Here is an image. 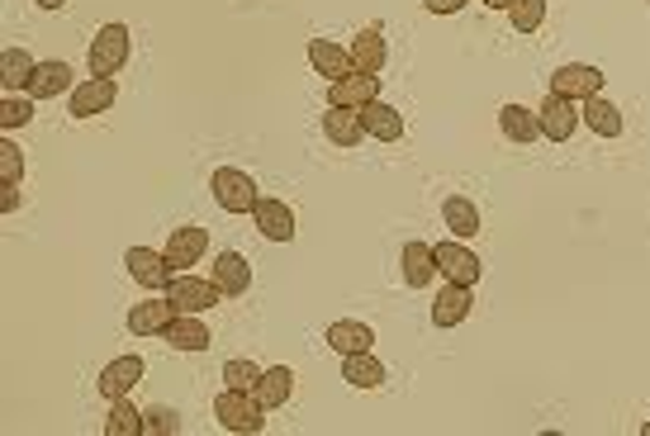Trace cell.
I'll return each instance as SVG.
<instances>
[{
	"mask_svg": "<svg viewBox=\"0 0 650 436\" xmlns=\"http://www.w3.org/2000/svg\"><path fill=\"white\" fill-rule=\"evenodd\" d=\"M214 418L224 432H238V436H252L266 427V408L257 394H242V389H224L214 399Z\"/></svg>",
	"mask_w": 650,
	"mask_h": 436,
	"instance_id": "1",
	"label": "cell"
},
{
	"mask_svg": "<svg viewBox=\"0 0 650 436\" xmlns=\"http://www.w3.org/2000/svg\"><path fill=\"white\" fill-rule=\"evenodd\" d=\"M210 190H214V204L224 209V214H252L257 204H262V190H257V180L247 176V171L238 166H218L214 171V180H210Z\"/></svg>",
	"mask_w": 650,
	"mask_h": 436,
	"instance_id": "2",
	"label": "cell"
},
{
	"mask_svg": "<svg viewBox=\"0 0 650 436\" xmlns=\"http://www.w3.org/2000/svg\"><path fill=\"white\" fill-rule=\"evenodd\" d=\"M124 62H128V29L124 24H105V29L90 38L86 67H90V76H120Z\"/></svg>",
	"mask_w": 650,
	"mask_h": 436,
	"instance_id": "3",
	"label": "cell"
},
{
	"mask_svg": "<svg viewBox=\"0 0 650 436\" xmlns=\"http://www.w3.org/2000/svg\"><path fill=\"white\" fill-rule=\"evenodd\" d=\"M162 295L176 303V313H210L224 299V289L214 281H200V275H176V281H166Z\"/></svg>",
	"mask_w": 650,
	"mask_h": 436,
	"instance_id": "4",
	"label": "cell"
},
{
	"mask_svg": "<svg viewBox=\"0 0 650 436\" xmlns=\"http://www.w3.org/2000/svg\"><path fill=\"white\" fill-rule=\"evenodd\" d=\"M433 257H437V271L447 275V281H457V285H471V289H475V281L485 275V261H479L471 247L461 242V237H451V242H437Z\"/></svg>",
	"mask_w": 650,
	"mask_h": 436,
	"instance_id": "5",
	"label": "cell"
},
{
	"mask_svg": "<svg viewBox=\"0 0 650 436\" xmlns=\"http://www.w3.org/2000/svg\"><path fill=\"white\" fill-rule=\"evenodd\" d=\"M371 100H380V76L371 72H347L328 82V104H342V110H366Z\"/></svg>",
	"mask_w": 650,
	"mask_h": 436,
	"instance_id": "6",
	"label": "cell"
},
{
	"mask_svg": "<svg viewBox=\"0 0 650 436\" xmlns=\"http://www.w3.org/2000/svg\"><path fill=\"white\" fill-rule=\"evenodd\" d=\"M114 100H120V82H114V76H86V82L72 90V119H96V114H105Z\"/></svg>",
	"mask_w": 650,
	"mask_h": 436,
	"instance_id": "7",
	"label": "cell"
},
{
	"mask_svg": "<svg viewBox=\"0 0 650 436\" xmlns=\"http://www.w3.org/2000/svg\"><path fill=\"white\" fill-rule=\"evenodd\" d=\"M537 124H541V138H551V142H570L575 138V124H579V110H575V100H565V96H546L537 104Z\"/></svg>",
	"mask_w": 650,
	"mask_h": 436,
	"instance_id": "8",
	"label": "cell"
},
{
	"mask_svg": "<svg viewBox=\"0 0 650 436\" xmlns=\"http://www.w3.org/2000/svg\"><path fill=\"white\" fill-rule=\"evenodd\" d=\"M142 375H148V361L128 351V356H120V361H110L105 370H100L96 389H100V394H105V399L114 403V399H128V389H134Z\"/></svg>",
	"mask_w": 650,
	"mask_h": 436,
	"instance_id": "9",
	"label": "cell"
},
{
	"mask_svg": "<svg viewBox=\"0 0 650 436\" xmlns=\"http://www.w3.org/2000/svg\"><path fill=\"white\" fill-rule=\"evenodd\" d=\"M551 90H555V96H565V100L603 96V72L589 67V62H565V67L551 76Z\"/></svg>",
	"mask_w": 650,
	"mask_h": 436,
	"instance_id": "10",
	"label": "cell"
},
{
	"mask_svg": "<svg viewBox=\"0 0 650 436\" xmlns=\"http://www.w3.org/2000/svg\"><path fill=\"white\" fill-rule=\"evenodd\" d=\"M166 261H172V271H186V266H200V257L210 252V233L200 228V223H186V228H172L166 237Z\"/></svg>",
	"mask_w": 650,
	"mask_h": 436,
	"instance_id": "11",
	"label": "cell"
},
{
	"mask_svg": "<svg viewBox=\"0 0 650 436\" xmlns=\"http://www.w3.org/2000/svg\"><path fill=\"white\" fill-rule=\"evenodd\" d=\"M172 319H176V303L158 289L152 299H142V303L128 309V333H134V337H162V327Z\"/></svg>",
	"mask_w": 650,
	"mask_h": 436,
	"instance_id": "12",
	"label": "cell"
},
{
	"mask_svg": "<svg viewBox=\"0 0 650 436\" xmlns=\"http://www.w3.org/2000/svg\"><path fill=\"white\" fill-rule=\"evenodd\" d=\"M124 266L142 289H166V281H172V261H166V252H152V247H128Z\"/></svg>",
	"mask_w": 650,
	"mask_h": 436,
	"instance_id": "13",
	"label": "cell"
},
{
	"mask_svg": "<svg viewBox=\"0 0 650 436\" xmlns=\"http://www.w3.org/2000/svg\"><path fill=\"white\" fill-rule=\"evenodd\" d=\"M162 341L172 351H210L214 347V337H210V327L200 323V313H176V319L162 327Z\"/></svg>",
	"mask_w": 650,
	"mask_h": 436,
	"instance_id": "14",
	"label": "cell"
},
{
	"mask_svg": "<svg viewBox=\"0 0 650 436\" xmlns=\"http://www.w3.org/2000/svg\"><path fill=\"white\" fill-rule=\"evenodd\" d=\"M352 72H371V76H380L385 72V58H389V43H385V29L380 24H371V29H361L352 38Z\"/></svg>",
	"mask_w": 650,
	"mask_h": 436,
	"instance_id": "15",
	"label": "cell"
},
{
	"mask_svg": "<svg viewBox=\"0 0 650 436\" xmlns=\"http://www.w3.org/2000/svg\"><path fill=\"white\" fill-rule=\"evenodd\" d=\"M252 219H257V233H262L266 242H290L295 237V209L285 200H266L262 195V204L252 209Z\"/></svg>",
	"mask_w": 650,
	"mask_h": 436,
	"instance_id": "16",
	"label": "cell"
},
{
	"mask_svg": "<svg viewBox=\"0 0 650 436\" xmlns=\"http://www.w3.org/2000/svg\"><path fill=\"white\" fill-rule=\"evenodd\" d=\"M72 82H76V76H72L67 62H62V58H48V62H38V67H34V82H29V90H24V96L53 100V96H67V90H76Z\"/></svg>",
	"mask_w": 650,
	"mask_h": 436,
	"instance_id": "17",
	"label": "cell"
},
{
	"mask_svg": "<svg viewBox=\"0 0 650 436\" xmlns=\"http://www.w3.org/2000/svg\"><path fill=\"white\" fill-rule=\"evenodd\" d=\"M323 134H328L333 148H347V152H352L357 142L366 138L361 110H342V104H328V114H323Z\"/></svg>",
	"mask_w": 650,
	"mask_h": 436,
	"instance_id": "18",
	"label": "cell"
},
{
	"mask_svg": "<svg viewBox=\"0 0 650 436\" xmlns=\"http://www.w3.org/2000/svg\"><path fill=\"white\" fill-rule=\"evenodd\" d=\"M471 309H475L471 285H457V281H451V285L437 295V303H433V327H461L465 319H471Z\"/></svg>",
	"mask_w": 650,
	"mask_h": 436,
	"instance_id": "19",
	"label": "cell"
},
{
	"mask_svg": "<svg viewBox=\"0 0 650 436\" xmlns=\"http://www.w3.org/2000/svg\"><path fill=\"white\" fill-rule=\"evenodd\" d=\"M309 67L318 76H328V82H337V76L352 72V52L342 43H333V38H309Z\"/></svg>",
	"mask_w": 650,
	"mask_h": 436,
	"instance_id": "20",
	"label": "cell"
},
{
	"mask_svg": "<svg viewBox=\"0 0 650 436\" xmlns=\"http://www.w3.org/2000/svg\"><path fill=\"white\" fill-rule=\"evenodd\" d=\"M361 124H366V138H380V142H399L404 138V114L385 100H371L361 110Z\"/></svg>",
	"mask_w": 650,
	"mask_h": 436,
	"instance_id": "21",
	"label": "cell"
},
{
	"mask_svg": "<svg viewBox=\"0 0 650 436\" xmlns=\"http://www.w3.org/2000/svg\"><path fill=\"white\" fill-rule=\"evenodd\" d=\"M342 379L352 389H380L385 385V361L375 351H352V356H342Z\"/></svg>",
	"mask_w": 650,
	"mask_h": 436,
	"instance_id": "22",
	"label": "cell"
},
{
	"mask_svg": "<svg viewBox=\"0 0 650 436\" xmlns=\"http://www.w3.org/2000/svg\"><path fill=\"white\" fill-rule=\"evenodd\" d=\"M579 124H589L598 138H617L622 134V114H617V104L608 100V96L579 100Z\"/></svg>",
	"mask_w": 650,
	"mask_h": 436,
	"instance_id": "23",
	"label": "cell"
},
{
	"mask_svg": "<svg viewBox=\"0 0 650 436\" xmlns=\"http://www.w3.org/2000/svg\"><path fill=\"white\" fill-rule=\"evenodd\" d=\"M214 285L224 289V299H238L247 295V285H252V266H247L242 252H224L214 261Z\"/></svg>",
	"mask_w": 650,
	"mask_h": 436,
	"instance_id": "24",
	"label": "cell"
},
{
	"mask_svg": "<svg viewBox=\"0 0 650 436\" xmlns=\"http://www.w3.org/2000/svg\"><path fill=\"white\" fill-rule=\"evenodd\" d=\"M257 399H262V408L271 413V408H280V403H290V394H295V370L290 365H271L262 370V379H257Z\"/></svg>",
	"mask_w": 650,
	"mask_h": 436,
	"instance_id": "25",
	"label": "cell"
},
{
	"mask_svg": "<svg viewBox=\"0 0 650 436\" xmlns=\"http://www.w3.org/2000/svg\"><path fill=\"white\" fill-rule=\"evenodd\" d=\"M441 223L451 228V237L471 242V237L479 233V209L465 200V195H447V200H441Z\"/></svg>",
	"mask_w": 650,
	"mask_h": 436,
	"instance_id": "26",
	"label": "cell"
},
{
	"mask_svg": "<svg viewBox=\"0 0 650 436\" xmlns=\"http://www.w3.org/2000/svg\"><path fill=\"white\" fill-rule=\"evenodd\" d=\"M399 266H404V285L409 289H427V285H433V275H437V257H433V247H427V242H409L404 257H399Z\"/></svg>",
	"mask_w": 650,
	"mask_h": 436,
	"instance_id": "27",
	"label": "cell"
},
{
	"mask_svg": "<svg viewBox=\"0 0 650 436\" xmlns=\"http://www.w3.org/2000/svg\"><path fill=\"white\" fill-rule=\"evenodd\" d=\"M323 341H328L337 356H352V351H371L375 333H371V323H361V319H342V323L328 327V337Z\"/></svg>",
	"mask_w": 650,
	"mask_h": 436,
	"instance_id": "28",
	"label": "cell"
},
{
	"mask_svg": "<svg viewBox=\"0 0 650 436\" xmlns=\"http://www.w3.org/2000/svg\"><path fill=\"white\" fill-rule=\"evenodd\" d=\"M499 128H503V138H509V142H537V134H541L537 110H527V104H503Z\"/></svg>",
	"mask_w": 650,
	"mask_h": 436,
	"instance_id": "29",
	"label": "cell"
},
{
	"mask_svg": "<svg viewBox=\"0 0 650 436\" xmlns=\"http://www.w3.org/2000/svg\"><path fill=\"white\" fill-rule=\"evenodd\" d=\"M34 67H38V62L29 58V52H24V48H10L5 58H0V86H5V96H10V90H29Z\"/></svg>",
	"mask_w": 650,
	"mask_h": 436,
	"instance_id": "30",
	"label": "cell"
},
{
	"mask_svg": "<svg viewBox=\"0 0 650 436\" xmlns=\"http://www.w3.org/2000/svg\"><path fill=\"white\" fill-rule=\"evenodd\" d=\"M105 436H142V413L128 399H114L105 418Z\"/></svg>",
	"mask_w": 650,
	"mask_h": 436,
	"instance_id": "31",
	"label": "cell"
},
{
	"mask_svg": "<svg viewBox=\"0 0 650 436\" xmlns=\"http://www.w3.org/2000/svg\"><path fill=\"white\" fill-rule=\"evenodd\" d=\"M509 20L517 34H537L546 20V0H509Z\"/></svg>",
	"mask_w": 650,
	"mask_h": 436,
	"instance_id": "32",
	"label": "cell"
},
{
	"mask_svg": "<svg viewBox=\"0 0 650 436\" xmlns=\"http://www.w3.org/2000/svg\"><path fill=\"white\" fill-rule=\"evenodd\" d=\"M257 379H262V365L247 361V356H238V361H228V365H224V385H228V389L252 394V389H257Z\"/></svg>",
	"mask_w": 650,
	"mask_h": 436,
	"instance_id": "33",
	"label": "cell"
},
{
	"mask_svg": "<svg viewBox=\"0 0 650 436\" xmlns=\"http://www.w3.org/2000/svg\"><path fill=\"white\" fill-rule=\"evenodd\" d=\"M34 119V96H5L0 100V128H24Z\"/></svg>",
	"mask_w": 650,
	"mask_h": 436,
	"instance_id": "34",
	"label": "cell"
},
{
	"mask_svg": "<svg viewBox=\"0 0 650 436\" xmlns=\"http://www.w3.org/2000/svg\"><path fill=\"white\" fill-rule=\"evenodd\" d=\"M0 180H24V148H15V142H0Z\"/></svg>",
	"mask_w": 650,
	"mask_h": 436,
	"instance_id": "35",
	"label": "cell"
},
{
	"mask_svg": "<svg viewBox=\"0 0 650 436\" xmlns=\"http://www.w3.org/2000/svg\"><path fill=\"white\" fill-rule=\"evenodd\" d=\"M142 432H152V436H176L180 432V422H176V413H172V408H158V403H152L148 408V413H142Z\"/></svg>",
	"mask_w": 650,
	"mask_h": 436,
	"instance_id": "36",
	"label": "cell"
},
{
	"mask_svg": "<svg viewBox=\"0 0 650 436\" xmlns=\"http://www.w3.org/2000/svg\"><path fill=\"white\" fill-rule=\"evenodd\" d=\"M15 209H20V185L0 180V214H15Z\"/></svg>",
	"mask_w": 650,
	"mask_h": 436,
	"instance_id": "37",
	"label": "cell"
},
{
	"mask_svg": "<svg viewBox=\"0 0 650 436\" xmlns=\"http://www.w3.org/2000/svg\"><path fill=\"white\" fill-rule=\"evenodd\" d=\"M461 5L465 0H423L427 15H461Z\"/></svg>",
	"mask_w": 650,
	"mask_h": 436,
	"instance_id": "38",
	"label": "cell"
},
{
	"mask_svg": "<svg viewBox=\"0 0 650 436\" xmlns=\"http://www.w3.org/2000/svg\"><path fill=\"white\" fill-rule=\"evenodd\" d=\"M38 5H43V10H62V5H67V0H38Z\"/></svg>",
	"mask_w": 650,
	"mask_h": 436,
	"instance_id": "39",
	"label": "cell"
},
{
	"mask_svg": "<svg viewBox=\"0 0 650 436\" xmlns=\"http://www.w3.org/2000/svg\"><path fill=\"white\" fill-rule=\"evenodd\" d=\"M485 5H489V10H509V0H485Z\"/></svg>",
	"mask_w": 650,
	"mask_h": 436,
	"instance_id": "40",
	"label": "cell"
},
{
	"mask_svg": "<svg viewBox=\"0 0 650 436\" xmlns=\"http://www.w3.org/2000/svg\"><path fill=\"white\" fill-rule=\"evenodd\" d=\"M641 436H650V422H646V427H641Z\"/></svg>",
	"mask_w": 650,
	"mask_h": 436,
	"instance_id": "41",
	"label": "cell"
}]
</instances>
